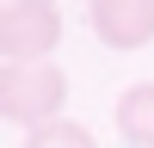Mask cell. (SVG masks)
I'll return each instance as SVG.
<instances>
[{"mask_svg":"<svg viewBox=\"0 0 154 148\" xmlns=\"http://www.w3.org/2000/svg\"><path fill=\"white\" fill-rule=\"evenodd\" d=\"M117 136L130 148H154V80H136V86H123L117 93Z\"/></svg>","mask_w":154,"mask_h":148,"instance_id":"cell-4","label":"cell"},{"mask_svg":"<svg viewBox=\"0 0 154 148\" xmlns=\"http://www.w3.org/2000/svg\"><path fill=\"white\" fill-rule=\"evenodd\" d=\"M62 105H68V74L56 62H37V68H0V117L12 130H43V123H62Z\"/></svg>","mask_w":154,"mask_h":148,"instance_id":"cell-1","label":"cell"},{"mask_svg":"<svg viewBox=\"0 0 154 148\" xmlns=\"http://www.w3.org/2000/svg\"><path fill=\"white\" fill-rule=\"evenodd\" d=\"M19 148H99V142H93V130H86V123L62 117V123H43V130H31Z\"/></svg>","mask_w":154,"mask_h":148,"instance_id":"cell-5","label":"cell"},{"mask_svg":"<svg viewBox=\"0 0 154 148\" xmlns=\"http://www.w3.org/2000/svg\"><path fill=\"white\" fill-rule=\"evenodd\" d=\"M86 25L105 49L130 56V49H148L154 43V0H93L86 6Z\"/></svg>","mask_w":154,"mask_h":148,"instance_id":"cell-3","label":"cell"},{"mask_svg":"<svg viewBox=\"0 0 154 148\" xmlns=\"http://www.w3.org/2000/svg\"><path fill=\"white\" fill-rule=\"evenodd\" d=\"M62 43V6L49 0H6L0 6V62L6 68H37Z\"/></svg>","mask_w":154,"mask_h":148,"instance_id":"cell-2","label":"cell"}]
</instances>
